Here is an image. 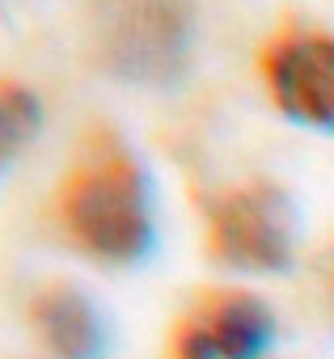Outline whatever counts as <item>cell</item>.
Segmentation results:
<instances>
[{"label": "cell", "mask_w": 334, "mask_h": 359, "mask_svg": "<svg viewBox=\"0 0 334 359\" xmlns=\"http://www.w3.org/2000/svg\"><path fill=\"white\" fill-rule=\"evenodd\" d=\"M102 64L135 85H174L195 47L191 0H114L98 30Z\"/></svg>", "instance_id": "3"}, {"label": "cell", "mask_w": 334, "mask_h": 359, "mask_svg": "<svg viewBox=\"0 0 334 359\" xmlns=\"http://www.w3.org/2000/svg\"><path fill=\"white\" fill-rule=\"evenodd\" d=\"M43 127V102L22 81H0V169L13 165Z\"/></svg>", "instance_id": "7"}, {"label": "cell", "mask_w": 334, "mask_h": 359, "mask_svg": "<svg viewBox=\"0 0 334 359\" xmlns=\"http://www.w3.org/2000/svg\"><path fill=\"white\" fill-rule=\"evenodd\" d=\"M34 342L51 359H106L110 355V321L89 292L76 283H43L26 309Z\"/></svg>", "instance_id": "6"}, {"label": "cell", "mask_w": 334, "mask_h": 359, "mask_svg": "<svg viewBox=\"0 0 334 359\" xmlns=\"http://www.w3.org/2000/svg\"><path fill=\"white\" fill-rule=\"evenodd\" d=\"M208 254L241 275H279L296 262L300 216L275 182H241L203 208Z\"/></svg>", "instance_id": "2"}, {"label": "cell", "mask_w": 334, "mask_h": 359, "mask_svg": "<svg viewBox=\"0 0 334 359\" xmlns=\"http://www.w3.org/2000/svg\"><path fill=\"white\" fill-rule=\"evenodd\" d=\"M279 338L275 309L246 287L199 292L170 330L165 359H267Z\"/></svg>", "instance_id": "4"}, {"label": "cell", "mask_w": 334, "mask_h": 359, "mask_svg": "<svg viewBox=\"0 0 334 359\" xmlns=\"http://www.w3.org/2000/svg\"><path fill=\"white\" fill-rule=\"evenodd\" d=\"M258 68L283 118L334 135V34L288 26L267 39Z\"/></svg>", "instance_id": "5"}, {"label": "cell", "mask_w": 334, "mask_h": 359, "mask_svg": "<svg viewBox=\"0 0 334 359\" xmlns=\"http://www.w3.org/2000/svg\"><path fill=\"white\" fill-rule=\"evenodd\" d=\"M60 237L98 266H140L156 250L152 177L114 127H93L51 191Z\"/></svg>", "instance_id": "1"}]
</instances>
